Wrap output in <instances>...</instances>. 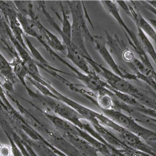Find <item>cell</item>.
Instances as JSON below:
<instances>
[{"instance_id": "cell-1", "label": "cell", "mask_w": 156, "mask_h": 156, "mask_svg": "<svg viewBox=\"0 0 156 156\" xmlns=\"http://www.w3.org/2000/svg\"><path fill=\"white\" fill-rule=\"evenodd\" d=\"M72 16L71 48H73L85 58L87 62L96 71L99 63L95 62L87 49L84 39L91 43L94 42V36L90 32L84 18V8L83 2L66 1Z\"/></svg>"}, {"instance_id": "cell-2", "label": "cell", "mask_w": 156, "mask_h": 156, "mask_svg": "<svg viewBox=\"0 0 156 156\" xmlns=\"http://www.w3.org/2000/svg\"><path fill=\"white\" fill-rule=\"evenodd\" d=\"M100 74L105 78L106 82L115 90L128 95L136 100L145 108L156 111V100L151 98L141 89L129 83L127 80L108 70L100 64Z\"/></svg>"}, {"instance_id": "cell-3", "label": "cell", "mask_w": 156, "mask_h": 156, "mask_svg": "<svg viewBox=\"0 0 156 156\" xmlns=\"http://www.w3.org/2000/svg\"><path fill=\"white\" fill-rule=\"evenodd\" d=\"M102 110L104 115L118 125L135 134L147 143L156 142V133L141 126L132 117L116 109Z\"/></svg>"}, {"instance_id": "cell-4", "label": "cell", "mask_w": 156, "mask_h": 156, "mask_svg": "<svg viewBox=\"0 0 156 156\" xmlns=\"http://www.w3.org/2000/svg\"><path fill=\"white\" fill-rule=\"evenodd\" d=\"M0 8L5 16V18L9 25V27L14 37L22 46L28 51V48L25 44L23 37V31L18 19V11L13 3V2L0 1Z\"/></svg>"}, {"instance_id": "cell-5", "label": "cell", "mask_w": 156, "mask_h": 156, "mask_svg": "<svg viewBox=\"0 0 156 156\" xmlns=\"http://www.w3.org/2000/svg\"><path fill=\"white\" fill-rule=\"evenodd\" d=\"M94 44L95 48L99 52L103 59L111 68L112 72L126 80H138L135 74L129 73L116 63L113 57L112 56L108 49L105 40L102 36H94Z\"/></svg>"}, {"instance_id": "cell-6", "label": "cell", "mask_w": 156, "mask_h": 156, "mask_svg": "<svg viewBox=\"0 0 156 156\" xmlns=\"http://www.w3.org/2000/svg\"><path fill=\"white\" fill-rule=\"evenodd\" d=\"M25 39V44L27 45L28 49L30 52V55L32 56V57L33 58V59L35 61L36 64L37 65L39 68H41L43 70H45L46 72H47L48 73H49V74H51V75H53V76H55L56 79H59V80H61L62 82H63V83H65L66 85L67 83H68L69 81H68L67 80L65 79L64 78H63L62 76L59 75L60 73H65L66 75V73L59 70V69H57L53 66H52L46 60V59H44V58L42 56V55L39 53V51L35 48V46H34V44L32 43V42L30 41V39H29V37H27V36H25L24 37Z\"/></svg>"}, {"instance_id": "cell-7", "label": "cell", "mask_w": 156, "mask_h": 156, "mask_svg": "<svg viewBox=\"0 0 156 156\" xmlns=\"http://www.w3.org/2000/svg\"><path fill=\"white\" fill-rule=\"evenodd\" d=\"M0 41L2 42L4 49L9 56L12 57V59L19 56L13 46L17 42V40L14 37L1 8H0Z\"/></svg>"}, {"instance_id": "cell-8", "label": "cell", "mask_w": 156, "mask_h": 156, "mask_svg": "<svg viewBox=\"0 0 156 156\" xmlns=\"http://www.w3.org/2000/svg\"><path fill=\"white\" fill-rule=\"evenodd\" d=\"M117 135L119 139L130 148L149 155H152L156 156L151 147L145 144L142 138L135 134L126 130V129H124L123 132L117 133Z\"/></svg>"}, {"instance_id": "cell-9", "label": "cell", "mask_w": 156, "mask_h": 156, "mask_svg": "<svg viewBox=\"0 0 156 156\" xmlns=\"http://www.w3.org/2000/svg\"><path fill=\"white\" fill-rule=\"evenodd\" d=\"M121 7L126 14L131 16L136 25H138L144 31L146 36L150 37L153 40L156 45V32L147 20L144 18V16L140 13H138L133 6L128 5L125 3L121 5Z\"/></svg>"}, {"instance_id": "cell-10", "label": "cell", "mask_w": 156, "mask_h": 156, "mask_svg": "<svg viewBox=\"0 0 156 156\" xmlns=\"http://www.w3.org/2000/svg\"><path fill=\"white\" fill-rule=\"evenodd\" d=\"M122 57L128 65L130 67L135 73L139 72L141 74L153 79L156 82V72L155 70H150L147 68L141 62L133 55V52L128 49L124 50Z\"/></svg>"}, {"instance_id": "cell-11", "label": "cell", "mask_w": 156, "mask_h": 156, "mask_svg": "<svg viewBox=\"0 0 156 156\" xmlns=\"http://www.w3.org/2000/svg\"><path fill=\"white\" fill-rule=\"evenodd\" d=\"M0 72L3 79V87L8 93L14 92V85L18 82L12 68L5 57L0 52Z\"/></svg>"}, {"instance_id": "cell-12", "label": "cell", "mask_w": 156, "mask_h": 156, "mask_svg": "<svg viewBox=\"0 0 156 156\" xmlns=\"http://www.w3.org/2000/svg\"><path fill=\"white\" fill-rule=\"evenodd\" d=\"M61 135L70 142L83 156H99V151L83 138L69 133H61Z\"/></svg>"}, {"instance_id": "cell-13", "label": "cell", "mask_w": 156, "mask_h": 156, "mask_svg": "<svg viewBox=\"0 0 156 156\" xmlns=\"http://www.w3.org/2000/svg\"><path fill=\"white\" fill-rule=\"evenodd\" d=\"M22 139L27 142L36 152L38 156H59L54 151L53 147L41 141L34 140L25 134L20 135Z\"/></svg>"}, {"instance_id": "cell-14", "label": "cell", "mask_w": 156, "mask_h": 156, "mask_svg": "<svg viewBox=\"0 0 156 156\" xmlns=\"http://www.w3.org/2000/svg\"><path fill=\"white\" fill-rule=\"evenodd\" d=\"M66 56L74 65L80 69L84 74L91 75L93 73V72L90 70L88 62L79 51H77L73 48H67Z\"/></svg>"}, {"instance_id": "cell-15", "label": "cell", "mask_w": 156, "mask_h": 156, "mask_svg": "<svg viewBox=\"0 0 156 156\" xmlns=\"http://www.w3.org/2000/svg\"><path fill=\"white\" fill-rule=\"evenodd\" d=\"M10 64L17 80L22 83L25 88L27 87V85L26 83L25 79L26 77L29 75V72L26 66L23 59L19 56L12 59V62H10Z\"/></svg>"}, {"instance_id": "cell-16", "label": "cell", "mask_w": 156, "mask_h": 156, "mask_svg": "<svg viewBox=\"0 0 156 156\" xmlns=\"http://www.w3.org/2000/svg\"><path fill=\"white\" fill-rule=\"evenodd\" d=\"M61 10L62 12V38L63 40V44L66 46V49L71 48L72 41V24L69 20V16L65 10V8L62 3H60Z\"/></svg>"}, {"instance_id": "cell-17", "label": "cell", "mask_w": 156, "mask_h": 156, "mask_svg": "<svg viewBox=\"0 0 156 156\" xmlns=\"http://www.w3.org/2000/svg\"><path fill=\"white\" fill-rule=\"evenodd\" d=\"M136 27L138 30V37H139L145 53L147 54V55H149L151 58H152L154 62L156 65V51L154 48L153 44L149 38L147 37L146 34L144 32V31L138 25H136Z\"/></svg>"}, {"instance_id": "cell-18", "label": "cell", "mask_w": 156, "mask_h": 156, "mask_svg": "<svg viewBox=\"0 0 156 156\" xmlns=\"http://www.w3.org/2000/svg\"><path fill=\"white\" fill-rule=\"evenodd\" d=\"M141 2L144 4V6L147 8V10L151 11V12H152L154 14L156 15V9L154 7H153L152 5L149 4L147 2ZM147 22L149 23V24L152 26V28L156 32V20H154L152 19H148V21Z\"/></svg>"}, {"instance_id": "cell-19", "label": "cell", "mask_w": 156, "mask_h": 156, "mask_svg": "<svg viewBox=\"0 0 156 156\" xmlns=\"http://www.w3.org/2000/svg\"><path fill=\"white\" fill-rule=\"evenodd\" d=\"M12 150L10 145H0V156H12Z\"/></svg>"}, {"instance_id": "cell-20", "label": "cell", "mask_w": 156, "mask_h": 156, "mask_svg": "<svg viewBox=\"0 0 156 156\" xmlns=\"http://www.w3.org/2000/svg\"><path fill=\"white\" fill-rule=\"evenodd\" d=\"M8 140H9V142L10 143V146L12 147V154L13 156H23L19 149L18 148V147L16 146L14 141L10 138H8Z\"/></svg>"}, {"instance_id": "cell-21", "label": "cell", "mask_w": 156, "mask_h": 156, "mask_svg": "<svg viewBox=\"0 0 156 156\" xmlns=\"http://www.w3.org/2000/svg\"><path fill=\"white\" fill-rule=\"evenodd\" d=\"M2 79H3V76L1 74V72H0V92L5 90L3 87V83L2 82Z\"/></svg>"}, {"instance_id": "cell-22", "label": "cell", "mask_w": 156, "mask_h": 156, "mask_svg": "<svg viewBox=\"0 0 156 156\" xmlns=\"http://www.w3.org/2000/svg\"><path fill=\"white\" fill-rule=\"evenodd\" d=\"M147 119L149 120L150 121H152V122L154 123L155 124H156V119L155 118H147Z\"/></svg>"}, {"instance_id": "cell-23", "label": "cell", "mask_w": 156, "mask_h": 156, "mask_svg": "<svg viewBox=\"0 0 156 156\" xmlns=\"http://www.w3.org/2000/svg\"><path fill=\"white\" fill-rule=\"evenodd\" d=\"M1 144H1V143H0V145H1Z\"/></svg>"}]
</instances>
